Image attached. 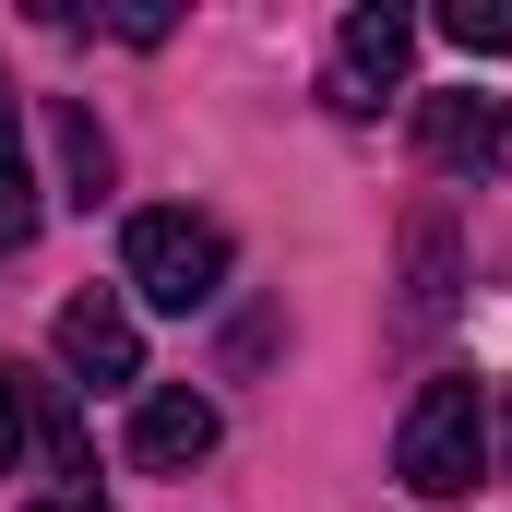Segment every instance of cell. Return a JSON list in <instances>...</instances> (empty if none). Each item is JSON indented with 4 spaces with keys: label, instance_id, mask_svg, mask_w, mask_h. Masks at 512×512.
<instances>
[{
    "label": "cell",
    "instance_id": "cell-3",
    "mask_svg": "<svg viewBox=\"0 0 512 512\" xmlns=\"http://www.w3.org/2000/svg\"><path fill=\"white\" fill-rule=\"evenodd\" d=\"M60 370H72V393H131L143 382V322H131V298H108V286H84V298H60Z\"/></svg>",
    "mask_w": 512,
    "mask_h": 512
},
{
    "label": "cell",
    "instance_id": "cell-8",
    "mask_svg": "<svg viewBox=\"0 0 512 512\" xmlns=\"http://www.w3.org/2000/svg\"><path fill=\"white\" fill-rule=\"evenodd\" d=\"M48 131H60V179H72V203L96 215V203H108V131H96V108H72V96H60Z\"/></svg>",
    "mask_w": 512,
    "mask_h": 512
},
{
    "label": "cell",
    "instance_id": "cell-10",
    "mask_svg": "<svg viewBox=\"0 0 512 512\" xmlns=\"http://www.w3.org/2000/svg\"><path fill=\"white\" fill-rule=\"evenodd\" d=\"M441 36H453L465 60H501V48H512V0H453V12H441Z\"/></svg>",
    "mask_w": 512,
    "mask_h": 512
},
{
    "label": "cell",
    "instance_id": "cell-4",
    "mask_svg": "<svg viewBox=\"0 0 512 512\" xmlns=\"http://www.w3.org/2000/svg\"><path fill=\"white\" fill-rule=\"evenodd\" d=\"M417 155L453 167V179H501L512 167V96H489V84L429 96V108H417Z\"/></svg>",
    "mask_w": 512,
    "mask_h": 512
},
{
    "label": "cell",
    "instance_id": "cell-5",
    "mask_svg": "<svg viewBox=\"0 0 512 512\" xmlns=\"http://www.w3.org/2000/svg\"><path fill=\"white\" fill-rule=\"evenodd\" d=\"M405 48H417V24L393 0L346 12V36H334V108H382L393 84H405Z\"/></svg>",
    "mask_w": 512,
    "mask_h": 512
},
{
    "label": "cell",
    "instance_id": "cell-6",
    "mask_svg": "<svg viewBox=\"0 0 512 512\" xmlns=\"http://www.w3.org/2000/svg\"><path fill=\"white\" fill-rule=\"evenodd\" d=\"M203 453H215V405L191 382H155L131 405V465H143V477H191Z\"/></svg>",
    "mask_w": 512,
    "mask_h": 512
},
{
    "label": "cell",
    "instance_id": "cell-11",
    "mask_svg": "<svg viewBox=\"0 0 512 512\" xmlns=\"http://www.w3.org/2000/svg\"><path fill=\"white\" fill-rule=\"evenodd\" d=\"M441 310H453V239L417 227V298H405V322H441Z\"/></svg>",
    "mask_w": 512,
    "mask_h": 512
},
{
    "label": "cell",
    "instance_id": "cell-7",
    "mask_svg": "<svg viewBox=\"0 0 512 512\" xmlns=\"http://www.w3.org/2000/svg\"><path fill=\"white\" fill-rule=\"evenodd\" d=\"M36 239V155H24V96L0 84V262Z\"/></svg>",
    "mask_w": 512,
    "mask_h": 512
},
{
    "label": "cell",
    "instance_id": "cell-13",
    "mask_svg": "<svg viewBox=\"0 0 512 512\" xmlns=\"http://www.w3.org/2000/svg\"><path fill=\"white\" fill-rule=\"evenodd\" d=\"M489 417H501V453H512V393H501V405H489Z\"/></svg>",
    "mask_w": 512,
    "mask_h": 512
},
{
    "label": "cell",
    "instance_id": "cell-12",
    "mask_svg": "<svg viewBox=\"0 0 512 512\" xmlns=\"http://www.w3.org/2000/svg\"><path fill=\"white\" fill-rule=\"evenodd\" d=\"M12 453H24V370L0 358V477H12Z\"/></svg>",
    "mask_w": 512,
    "mask_h": 512
},
{
    "label": "cell",
    "instance_id": "cell-1",
    "mask_svg": "<svg viewBox=\"0 0 512 512\" xmlns=\"http://www.w3.org/2000/svg\"><path fill=\"white\" fill-rule=\"evenodd\" d=\"M120 274H131L143 310H179V322H191V310L227 298V227H215V215H179V203H167V215H131L120 227Z\"/></svg>",
    "mask_w": 512,
    "mask_h": 512
},
{
    "label": "cell",
    "instance_id": "cell-14",
    "mask_svg": "<svg viewBox=\"0 0 512 512\" xmlns=\"http://www.w3.org/2000/svg\"><path fill=\"white\" fill-rule=\"evenodd\" d=\"M36 512H84V501H36Z\"/></svg>",
    "mask_w": 512,
    "mask_h": 512
},
{
    "label": "cell",
    "instance_id": "cell-2",
    "mask_svg": "<svg viewBox=\"0 0 512 512\" xmlns=\"http://www.w3.org/2000/svg\"><path fill=\"white\" fill-rule=\"evenodd\" d=\"M477 465H489V393L453 370V382H429L417 405H405V429H393V477H405L417 501H465Z\"/></svg>",
    "mask_w": 512,
    "mask_h": 512
},
{
    "label": "cell",
    "instance_id": "cell-9",
    "mask_svg": "<svg viewBox=\"0 0 512 512\" xmlns=\"http://www.w3.org/2000/svg\"><path fill=\"white\" fill-rule=\"evenodd\" d=\"M24 429L48 441V465H60V477H96V453H84V417H72V382H24Z\"/></svg>",
    "mask_w": 512,
    "mask_h": 512
}]
</instances>
